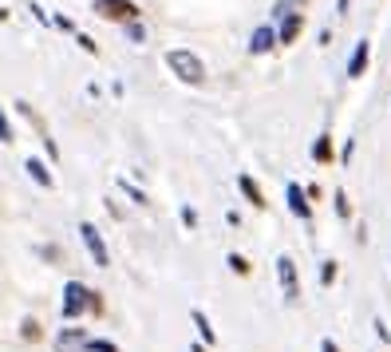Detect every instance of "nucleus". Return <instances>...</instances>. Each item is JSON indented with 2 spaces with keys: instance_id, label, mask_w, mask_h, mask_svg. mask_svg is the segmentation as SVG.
<instances>
[{
  "instance_id": "obj_1",
  "label": "nucleus",
  "mask_w": 391,
  "mask_h": 352,
  "mask_svg": "<svg viewBox=\"0 0 391 352\" xmlns=\"http://www.w3.org/2000/svg\"><path fill=\"white\" fill-rule=\"evenodd\" d=\"M166 68H170L182 83H190V87L206 83V63H201L198 56H194V51H186V48H174V51H166Z\"/></svg>"
},
{
  "instance_id": "obj_2",
  "label": "nucleus",
  "mask_w": 391,
  "mask_h": 352,
  "mask_svg": "<svg viewBox=\"0 0 391 352\" xmlns=\"http://www.w3.org/2000/svg\"><path fill=\"white\" fill-rule=\"evenodd\" d=\"M91 12L103 16V20H111V24H135L142 8L135 0H91Z\"/></svg>"
},
{
  "instance_id": "obj_3",
  "label": "nucleus",
  "mask_w": 391,
  "mask_h": 352,
  "mask_svg": "<svg viewBox=\"0 0 391 352\" xmlns=\"http://www.w3.org/2000/svg\"><path fill=\"white\" fill-rule=\"evenodd\" d=\"M91 293H95V289H87L83 281H68V285H63V309H60L63 321H75L80 312L91 309Z\"/></svg>"
},
{
  "instance_id": "obj_4",
  "label": "nucleus",
  "mask_w": 391,
  "mask_h": 352,
  "mask_svg": "<svg viewBox=\"0 0 391 352\" xmlns=\"http://www.w3.org/2000/svg\"><path fill=\"white\" fill-rule=\"evenodd\" d=\"M277 281H281V293H285V301L289 305L301 301V273H297V262H292L289 253L277 257Z\"/></svg>"
},
{
  "instance_id": "obj_5",
  "label": "nucleus",
  "mask_w": 391,
  "mask_h": 352,
  "mask_svg": "<svg viewBox=\"0 0 391 352\" xmlns=\"http://www.w3.org/2000/svg\"><path fill=\"white\" fill-rule=\"evenodd\" d=\"M80 238H83V245H87V253L95 257V265L99 269H107L111 265V253H107V242H103V233L91 226V221H80Z\"/></svg>"
},
{
  "instance_id": "obj_6",
  "label": "nucleus",
  "mask_w": 391,
  "mask_h": 352,
  "mask_svg": "<svg viewBox=\"0 0 391 352\" xmlns=\"http://www.w3.org/2000/svg\"><path fill=\"white\" fill-rule=\"evenodd\" d=\"M56 352H91V336L83 329H60L56 332Z\"/></svg>"
},
{
  "instance_id": "obj_7",
  "label": "nucleus",
  "mask_w": 391,
  "mask_h": 352,
  "mask_svg": "<svg viewBox=\"0 0 391 352\" xmlns=\"http://www.w3.org/2000/svg\"><path fill=\"white\" fill-rule=\"evenodd\" d=\"M304 32V12H285L281 28H277V44H297Z\"/></svg>"
},
{
  "instance_id": "obj_8",
  "label": "nucleus",
  "mask_w": 391,
  "mask_h": 352,
  "mask_svg": "<svg viewBox=\"0 0 391 352\" xmlns=\"http://www.w3.org/2000/svg\"><path fill=\"white\" fill-rule=\"evenodd\" d=\"M368 60H371V44L360 40L356 51H352V60H348V80H360L364 71H368Z\"/></svg>"
},
{
  "instance_id": "obj_9",
  "label": "nucleus",
  "mask_w": 391,
  "mask_h": 352,
  "mask_svg": "<svg viewBox=\"0 0 391 352\" xmlns=\"http://www.w3.org/2000/svg\"><path fill=\"white\" fill-rule=\"evenodd\" d=\"M289 210L304 221L312 218V202H309V194H304V186H297V182H289Z\"/></svg>"
},
{
  "instance_id": "obj_10",
  "label": "nucleus",
  "mask_w": 391,
  "mask_h": 352,
  "mask_svg": "<svg viewBox=\"0 0 391 352\" xmlns=\"http://www.w3.org/2000/svg\"><path fill=\"white\" fill-rule=\"evenodd\" d=\"M273 44H277V28H269V24H261V28L249 36V51H253V56H265Z\"/></svg>"
},
{
  "instance_id": "obj_11",
  "label": "nucleus",
  "mask_w": 391,
  "mask_h": 352,
  "mask_svg": "<svg viewBox=\"0 0 391 352\" xmlns=\"http://www.w3.org/2000/svg\"><path fill=\"white\" fill-rule=\"evenodd\" d=\"M237 190L245 194V198H249V206H257V210H265V206H269V202H265V194H261V186L249 178V174H237Z\"/></svg>"
},
{
  "instance_id": "obj_12",
  "label": "nucleus",
  "mask_w": 391,
  "mask_h": 352,
  "mask_svg": "<svg viewBox=\"0 0 391 352\" xmlns=\"http://www.w3.org/2000/svg\"><path fill=\"white\" fill-rule=\"evenodd\" d=\"M190 321H194V329H198V336H201V344L210 348V344H218V332H213V324H210V317L201 309H190Z\"/></svg>"
},
{
  "instance_id": "obj_13",
  "label": "nucleus",
  "mask_w": 391,
  "mask_h": 352,
  "mask_svg": "<svg viewBox=\"0 0 391 352\" xmlns=\"http://www.w3.org/2000/svg\"><path fill=\"white\" fill-rule=\"evenodd\" d=\"M24 171H28V174H32V178L40 182L44 190H51V186H56V178H51V174H48V166H44V162H40V159H28V162H24Z\"/></svg>"
},
{
  "instance_id": "obj_14",
  "label": "nucleus",
  "mask_w": 391,
  "mask_h": 352,
  "mask_svg": "<svg viewBox=\"0 0 391 352\" xmlns=\"http://www.w3.org/2000/svg\"><path fill=\"white\" fill-rule=\"evenodd\" d=\"M40 336H44V324L36 321V317H24V321H20V341H32V344H36Z\"/></svg>"
},
{
  "instance_id": "obj_15",
  "label": "nucleus",
  "mask_w": 391,
  "mask_h": 352,
  "mask_svg": "<svg viewBox=\"0 0 391 352\" xmlns=\"http://www.w3.org/2000/svg\"><path fill=\"white\" fill-rule=\"evenodd\" d=\"M312 159H316V162H332V135H321V139L312 142Z\"/></svg>"
},
{
  "instance_id": "obj_16",
  "label": "nucleus",
  "mask_w": 391,
  "mask_h": 352,
  "mask_svg": "<svg viewBox=\"0 0 391 352\" xmlns=\"http://www.w3.org/2000/svg\"><path fill=\"white\" fill-rule=\"evenodd\" d=\"M225 262H230V269L237 273V277H249V273H253L249 257H241V253H230V257H225Z\"/></svg>"
},
{
  "instance_id": "obj_17",
  "label": "nucleus",
  "mask_w": 391,
  "mask_h": 352,
  "mask_svg": "<svg viewBox=\"0 0 391 352\" xmlns=\"http://www.w3.org/2000/svg\"><path fill=\"white\" fill-rule=\"evenodd\" d=\"M91 352H119L115 341H103V336H91Z\"/></svg>"
},
{
  "instance_id": "obj_18",
  "label": "nucleus",
  "mask_w": 391,
  "mask_h": 352,
  "mask_svg": "<svg viewBox=\"0 0 391 352\" xmlns=\"http://www.w3.org/2000/svg\"><path fill=\"white\" fill-rule=\"evenodd\" d=\"M332 281H336V262H324V269H321V285L328 289Z\"/></svg>"
},
{
  "instance_id": "obj_19",
  "label": "nucleus",
  "mask_w": 391,
  "mask_h": 352,
  "mask_svg": "<svg viewBox=\"0 0 391 352\" xmlns=\"http://www.w3.org/2000/svg\"><path fill=\"white\" fill-rule=\"evenodd\" d=\"M0 142H16V135H12V123L4 119V111H0Z\"/></svg>"
},
{
  "instance_id": "obj_20",
  "label": "nucleus",
  "mask_w": 391,
  "mask_h": 352,
  "mask_svg": "<svg viewBox=\"0 0 391 352\" xmlns=\"http://www.w3.org/2000/svg\"><path fill=\"white\" fill-rule=\"evenodd\" d=\"M336 214H340V218H348V214H352V206H348V194H344V190H336Z\"/></svg>"
},
{
  "instance_id": "obj_21",
  "label": "nucleus",
  "mask_w": 391,
  "mask_h": 352,
  "mask_svg": "<svg viewBox=\"0 0 391 352\" xmlns=\"http://www.w3.org/2000/svg\"><path fill=\"white\" fill-rule=\"evenodd\" d=\"M371 329H376V336H380L383 344H391V329H387V324L380 321V317H376V321H371Z\"/></svg>"
},
{
  "instance_id": "obj_22",
  "label": "nucleus",
  "mask_w": 391,
  "mask_h": 352,
  "mask_svg": "<svg viewBox=\"0 0 391 352\" xmlns=\"http://www.w3.org/2000/svg\"><path fill=\"white\" fill-rule=\"evenodd\" d=\"M87 312H95V317L103 312V293H91V309Z\"/></svg>"
},
{
  "instance_id": "obj_23",
  "label": "nucleus",
  "mask_w": 391,
  "mask_h": 352,
  "mask_svg": "<svg viewBox=\"0 0 391 352\" xmlns=\"http://www.w3.org/2000/svg\"><path fill=\"white\" fill-rule=\"evenodd\" d=\"M321 352H340V344L332 341V336H324V341H321Z\"/></svg>"
},
{
  "instance_id": "obj_24",
  "label": "nucleus",
  "mask_w": 391,
  "mask_h": 352,
  "mask_svg": "<svg viewBox=\"0 0 391 352\" xmlns=\"http://www.w3.org/2000/svg\"><path fill=\"white\" fill-rule=\"evenodd\" d=\"M80 48L83 51H99V48H95V40H91V36H83V32H80Z\"/></svg>"
},
{
  "instance_id": "obj_25",
  "label": "nucleus",
  "mask_w": 391,
  "mask_h": 352,
  "mask_svg": "<svg viewBox=\"0 0 391 352\" xmlns=\"http://www.w3.org/2000/svg\"><path fill=\"white\" fill-rule=\"evenodd\" d=\"M182 221H186V226H198V214H194L190 206H186V210H182Z\"/></svg>"
},
{
  "instance_id": "obj_26",
  "label": "nucleus",
  "mask_w": 391,
  "mask_h": 352,
  "mask_svg": "<svg viewBox=\"0 0 391 352\" xmlns=\"http://www.w3.org/2000/svg\"><path fill=\"white\" fill-rule=\"evenodd\" d=\"M190 352H210V348H206V344H190Z\"/></svg>"
},
{
  "instance_id": "obj_27",
  "label": "nucleus",
  "mask_w": 391,
  "mask_h": 352,
  "mask_svg": "<svg viewBox=\"0 0 391 352\" xmlns=\"http://www.w3.org/2000/svg\"><path fill=\"white\" fill-rule=\"evenodd\" d=\"M297 4H304V0H297Z\"/></svg>"
}]
</instances>
